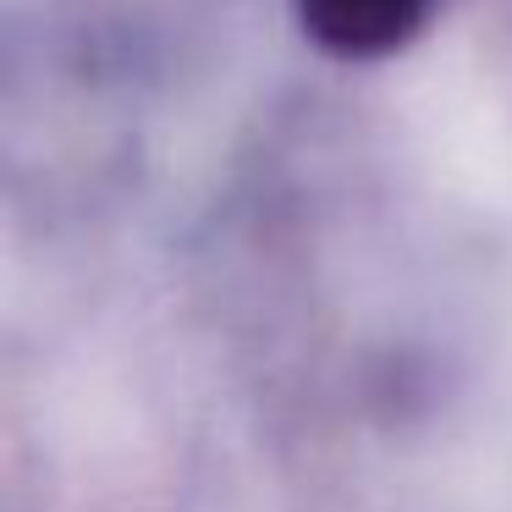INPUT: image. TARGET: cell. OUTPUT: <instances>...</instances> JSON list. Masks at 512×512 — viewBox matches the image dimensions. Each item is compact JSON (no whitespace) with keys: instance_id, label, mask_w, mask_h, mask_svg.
<instances>
[{"instance_id":"obj_1","label":"cell","mask_w":512,"mask_h":512,"mask_svg":"<svg viewBox=\"0 0 512 512\" xmlns=\"http://www.w3.org/2000/svg\"><path fill=\"white\" fill-rule=\"evenodd\" d=\"M309 34L336 56H386L419 28L424 0H298Z\"/></svg>"}]
</instances>
